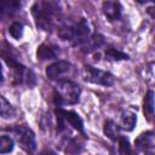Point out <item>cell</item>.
<instances>
[{
    "label": "cell",
    "mask_w": 155,
    "mask_h": 155,
    "mask_svg": "<svg viewBox=\"0 0 155 155\" xmlns=\"http://www.w3.org/2000/svg\"><path fill=\"white\" fill-rule=\"evenodd\" d=\"M59 12V5L54 1H36L31 7L35 24L41 30H51L54 18Z\"/></svg>",
    "instance_id": "obj_1"
},
{
    "label": "cell",
    "mask_w": 155,
    "mask_h": 155,
    "mask_svg": "<svg viewBox=\"0 0 155 155\" xmlns=\"http://www.w3.org/2000/svg\"><path fill=\"white\" fill-rule=\"evenodd\" d=\"M88 22L85 18H80L73 24H65L58 29V36L63 40L70 41L74 46L82 47L91 36Z\"/></svg>",
    "instance_id": "obj_2"
},
{
    "label": "cell",
    "mask_w": 155,
    "mask_h": 155,
    "mask_svg": "<svg viewBox=\"0 0 155 155\" xmlns=\"http://www.w3.org/2000/svg\"><path fill=\"white\" fill-rule=\"evenodd\" d=\"M80 94L81 88L78 84L70 80H62L58 81L54 87V103L59 107L65 104H76L80 99Z\"/></svg>",
    "instance_id": "obj_3"
},
{
    "label": "cell",
    "mask_w": 155,
    "mask_h": 155,
    "mask_svg": "<svg viewBox=\"0 0 155 155\" xmlns=\"http://www.w3.org/2000/svg\"><path fill=\"white\" fill-rule=\"evenodd\" d=\"M13 134L21 145L23 150H25L29 154H33L36 149V140H35V133L31 128H29L25 125H17L13 127Z\"/></svg>",
    "instance_id": "obj_4"
},
{
    "label": "cell",
    "mask_w": 155,
    "mask_h": 155,
    "mask_svg": "<svg viewBox=\"0 0 155 155\" xmlns=\"http://www.w3.org/2000/svg\"><path fill=\"white\" fill-rule=\"evenodd\" d=\"M84 78L86 81L96 84V85H102V86H111L114 82V76L105 70L97 69L91 65H86L84 70Z\"/></svg>",
    "instance_id": "obj_5"
},
{
    "label": "cell",
    "mask_w": 155,
    "mask_h": 155,
    "mask_svg": "<svg viewBox=\"0 0 155 155\" xmlns=\"http://www.w3.org/2000/svg\"><path fill=\"white\" fill-rule=\"evenodd\" d=\"M71 68L73 67L68 61H57L46 68V75L51 80L62 81V79L71 71Z\"/></svg>",
    "instance_id": "obj_6"
},
{
    "label": "cell",
    "mask_w": 155,
    "mask_h": 155,
    "mask_svg": "<svg viewBox=\"0 0 155 155\" xmlns=\"http://www.w3.org/2000/svg\"><path fill=\"white\" fill-rule=\"evenodd\" d=\"M56 114L61 115L63 117V120H64L65 124H69L73 128H75L76 131L81 132L82 134L85 133V131H84V124H82V120L79 116V114H76L73 110H64V109H61V108L57 109Z\"/></svg>",
    "instance_id": "obj_7"
},
{
    "label": "cell",
    "mask_w": 155,
    "mask_h": 155,
    "mask_svg": "<svg viewBox=\"0 0 155 155\" xmlns=\"http://www.w3.org/2000/svg\"><path fill=\"white\" fill-rule=\"evenodd\" d=\"M102 10H103V13L104 16L109 19V21H115V19H119L120 16H121V5L119 1H110V0H107L102 4Z\"/></svg>",
    "instance_id": "obj_8"
},
{
    "label": "cell",
    "mask_w": 155,
    "mask_h": 155,
    "mask_svg": "<svg viewBox=\"0 0 155 155\" xmlns=\"http://www.w3.org/2000/svg\"><path fill=\"white\" fill-rule=\"evenodd\" d=\"M58 56V48L54 45L50 44H41L36 50V57L40 61L53 59Z\"/></svg>",
    "instance_id": "obj_9"
},
{
    "label": "cell",
    "mask_w": 155,
    "mask_h": 155,
    "mask_svg": "<svg viewBox=\"0 0 155 155\" xmlns=\"http://www.w3.org/2000/svg\"><path fill=\"white\" fill-rule=\"evenodd\" d=\"M137 122V116L133 111L130 110H124L120 115V128L126 130V131H132L136 126Z\"/></svg>",
    "instance_id": "obj_10"
},
{
    "label": "cell",
    "mask_w": 155,
    "mask_h": 155,
    "mask_svg": "<svg viewBox=\"0 0 155 155\" xmlns=\"http://www.w3.org/2000/svg\"><path fill=\"white\" fill-rule=\"evenodd\" d=\"M154 142H155V133L151 131H148V132L140 133L138 136V138L136 139V147L139 150H145V149L153 147Z\"/></svg>",
    "instance_id": "obj_11"
},
{
    "label": "cell",
    "mask_w": 155,
    "mask_h": 155,
    "mask_svg": "<svg viewBox=\"0 0 155 155\" xmlns=\"http://www.w3.org/2000/svg\"><path fill=\"white\" fill-rule=\"evenodd\" d=\"M154 110H155V93L154 91H148L144 96V99H143V111H144V115L150 119L154 114Z\"/></svg>",
    "instance_id": "obj_12"
},
{
    "label": "cell",
    "mask_w": 155,
    "mask_h": 155,
    "mask_svg": "<svg viewBox=\"0 0 155 155\" xmlns=\"http://www.w3.org/2000/svg\"><path fill=\"white\" fill-rule=\"evenodd\" d=\"M103 131H104V134L108 138H110L111 140H117L119 137H120V126L115 121H113L110 119L105 120Z\"/></svg>",
    "instance_id": "obj_13"
},
{
    "label": "cell",
    "mask_w": 155,
    "mask_h": 155,
    "mask_svg": "<svg viewBox=\"0 0 155 155\" xmlns=\"http://www.w3.org/2000/svg\"><path fill=\"white\" fill-rule=\"evenodd\" d=\"M102 45H103V36L99 35V34H92V35L90 36V39L87 40V42L81 47V50H82L84 52L90 53V52H92V51L99 48Z\"/></svg>",
    "instance_id": "obj_14"
},
{
    "label": "cell",
    "mask_w": 155,
    "mask_h": 155,
    "mask_svg": "<svg viewBox=\"0 0 155 155\" xmlns=\"http://www.w3.org/2000/svg\"><path fill=\"white\" fill-rule=\"evenodd\" d=\"M0 101H1V105H0L1 117L2 119H12V117H15L16 111H15V108L10 104V102H7L4 96L0 97Z\"/></svg>",
    "instance_id": "obj_15"
},
{
    "label": "cell",
    "mask_w": 155,
    "mask_h": 155,
    "mask_svg": "<svg viewBox=\"0 0 155 155\" xmlns=\"http://www.w3.org/2000/svg\"><path fill=\"white\" fill-rule=\"evenodd\" d=\"M21 7V2L19 1H16V0H10V1H4L1 4V13L2 15H12L13 12H16L17 10H19Z\"/></svg>",
    "instance_id": "obj_16"
},
{
    "label": "cell",
    "mask_w": 155,
    "mask_h": 155,
    "mask_svg": "<svg viewBox=\"0 0 155 155\" xmlns=\"http://www.w3.org/2000/svg\"><path fill=\"white\" fill-rule=\"evenodd\" d=\"M105 57L108 59H113V61H121V59H128V56L111 46H108L105 48Z\"/></svg>",
    "instance_id": "obj_17"
},
{
    "label": "cell",
    "mask_w": 155,
    "mask_h": 155,
    "mask_svg": "<svg viewBox=\"0 0 155 155\" xmlns=\"http://www.w3.org/2000/svg\"><path fill=\"white\" fill-rule=\"evenodd\" d=\"M13 150V139L8 136H1L0 138V153L7 154Z\"/></svg>",
    "instance_id": "obj_18"
},
{
    "label": "cell",
    "mask_w": 155,
    "mask_h": 155,
    "mask_svg": "<svg viewBox=\"0 0 155 155\" xmlns=\"http://www.w3.org/2000/svg\"><path fill=\"white\" fill-rule=\"evenodd\" d=\"M117 143H119V154L120 155H130V154H132L131 153L130 140L126 137L120 136L119 139H117Z\"/></svg>",
    "instance_id": "obj_19"
},
{
    "label": "cell",
    "mask_w": 155,
    "mask_h": 155,
    "mask_svg": "<svg viewBox=\"0 0 155 155\" xmlns=\"http://www.w3.org/2000/svg\"><path fill=\"white\" fill-rule=\"evenodd\" d=\"M8 33L13 39H21L23 35V24L19 22H13L8 28Z\"/></svg>",
    "instance_id": "obj_20"
},
{
    "label": "cell",
    "mask_w": 155,
    "mask_h": 155,
    "mask_svg": "<svg viewBox=\"0 0 155 155\" xmlns=\"http://www.w3.org/2000/svg\"><path fill=\"white\" fill-rule=\"evenodd\" d=\"M40 155H56V153H54V151H52V150H50V149H46V150L41 151V153H40Z\"/></svg>",
    "instance_id": "obj_21"
},
{
    "label": "cell",
    "mask_w": 155,
    "mask_h": 155,
    "mask_svg": "<svg viewBox=\"0 0 155 155\" xmlns=\"http://www.w3.org/2000/svg\"><path fill=\"white\" fill-rule=\"evenodd\" d=\"M145 155H155V153H149L148 151V153H145Z\"/></svg>",
    "instance_id": "obj_22"
},
{
    "label": "cell",
    "mask_w": 155,
    "mask_h": 155,
    "mask_svg": "<svg viewBox=\"0 0 155 155\" xmlns=\"http://www.w3.org/2000/svg\"><path fill=\"white\" fill-rule=\"evenodd\" d=\"M130 155H136V154H130Z\"/></svg>",
    "instance_id": "obj_23"
}]
</instances>
